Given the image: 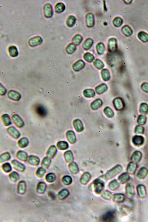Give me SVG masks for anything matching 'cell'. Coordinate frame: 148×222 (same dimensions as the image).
<instances>
[{
  "label": "cell",
  "instance_id": "obj_4",
  "mask_svg": "<svg viewBox=\"0 0 148 222\" xmlns=\"http://www.w3.org/2000/svg\"><path fill=\"white\" fill-rule=\"evenodd\" d=\"M12 118L15 124L18 128H21L23 126L24 124V122L18 115H13L12 116Z\"/></svg>",
  "mask_w": 148,
  "mask_h": 222
},
{
  "label": "cell",
  "instance_id": "obj_2",
  "mask_svg": "<svg viewBox=\"0 0 148 222\" xmlns=\"http://www.w3.org/2000/svg\"><path fill=\"white\" fill-rule=\"evenodd\" d=\"M44 15L48 18H50L53 15V9L51 5L47 3L44 7Z\"/></svg>",
  "mask_w": 148,
  "mask_h": 222
},
{
  "label": "cell",
  "instance_id": "obj_5",
  "mask_svg": "<svg viewBox=\"0 0 148 222\" xmlns=\"http://www.w3.org/2000/svg\"><path fill=\"white\" fill-rule=\"evenodd\" d=\"M115 215L114 212H108L103 215L102 220L103 221H112L114 219Z\"/></svg>",
  "mask_w": 148,
  "mask_h": 222
},
{
  "label": "cell",
  "instance_id": "obj_8",
  "mask_svg": "<svg viewBox=\"0 0 148 222\" xmlns=\"http://www.w3.org/2000/svg\"><path fill=\"white\" fill-rule=\"evenodd\" d=\"M1 118L4 125L6 126H8L12 124L11 118L8 114H5L2 115Z\"/></svg>",
  "mask_w": 148,
  "mask_h": 222
},
{
  "label": "cell",
  "instance_id": "obj_6",
  "mask_svg": "<svg viewBox=\"0 0 148 222\" xmlns=\"http://www.w3.org/2000/svg\"><path fill=\"white\" fill-rule=\"evenodd\" d=\"M35 108L36 112L37 114L41 117H45L47 114L46 110L42 106L40 105H38Z\"/></svg>",
  "mask_w": 148,
  "mask_h": 222
},
{
  "label": "cell",
  "instance_id": "obj_1",
  "mask_svg": "<svg viewBox=\"0 0 148 222\" xmlns=\"http://www.w3.org/2000/svg\"><path fill=\"white\" fill-rule=\"evenodd\" d=\"M42 42V39L40 37L36 36L30 39L29 44L31 46H36L41 44Z\"/></svg>",
  "mask_w": 148,
  "mask_h": 222
},
{
  "label": "cell",
  "instance_id": "obj_3",
  "mask_svg": "<svg viewBox=\"0 0 148 222\" xmlns=\"http://www.w3.org/2000/svg\"><path fill=\"white\" fill-rule=\"evenodd\" d=\"M7 96L11 99L15 101L19 100L21 98L20 94L18 92L12 90L8 92Z\"/></svg>",
  "mask_w": 148,
  "mask_h": 222
},
{
  "label": "cell",
  "instance_id": "obj_7",
  "mask_svg": "<svg viewBox=\"0 0 148 222\" xmlns=\"http://www.w3.org/2000/svg\"><path fill=\"white\" fill-rule=\"evenodd\" d=\"M7 132L9 133L10 135L16 137V139H18V137L20 136V134L14 127H9V128H7Z\"/></svg>",
  "mask_w": 148,
  "mask_h": 222
},
{
  "label": "cell",
  "instance_id": "obj_10",
  "mask_svg": "<svg viewBox=\"0 0 148 222\" xmlns=\"http://www.w3.org/2000/svg\"><path fill=\"white\" fill-rule=\"evenodd\" d=\"M55 9L57 12L59 13H61L65 10V6L63 4L59 3L56 5Z\"/></svg>",
  "mask_w": 148,
  "mask_h": 222
},
{
  "label": "cell",
  "instance_id": "obj_11",
  "mask_svg": "<svg viewBox=\"0 0 148 222\" xmlns=\"http://www.w3.org/2000/svg\"><path fill=\"white\" fill-rule=\"evenodd\" d=\"M7 91L6 89L2 84L0 83V95L4 96L7 93Z\"/></svg>",
  "mask_w": 148,
  "mask_h": 222
},
{
  "label": "cell",
  "instance_id": "obj_12",
  "mask_svg": "<svg viewBox=\"0 0 148 222\" xmlns=\"http://www.w3.org/2000/svg\"><path fill=\"white\" fill-rule=\"evenodd\" d=\"M74 23L73 18L70 17L69 18L67 22V24L69 26H71L73 25Z\"/></svg>",
  "mask_w": 148,
  "mask_h": 222
},
{
  "label": "cell",
  "instance_id": "obj_9",
  "mask_svg": "<svg viewBox=\"0 0 148 222\" xmlns=\"http://www.w3.org/2000/svg\"><path fill=\"white\" fill-rule=\"evenodd\" d=\"M9 53L11 57H16L18 55V52L17 48L15 46H12L9 47L8 49Z\"/></svg>",
  "mask_w": 148,
  "mask_h": 222
}]
</instances>
